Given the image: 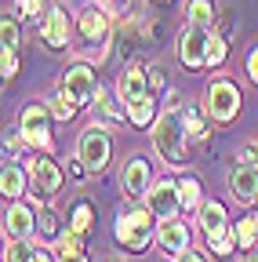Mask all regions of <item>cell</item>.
<instances>
[{
    "label": "cell",
    "mask_w": 258,
    "mask_h": 262,
    "mask_svg": "<svg viewBox=\"0 0 258 262\" xmlns=\"http://www.w3.org/2000/svg\"><path fill=\"white\" fill-rule=\"evenodd\" d=\"M153 146L160 153V160H168L171 168L185 160V146H189V131H185V120L178 110H164L153 124Z\"/></svg>",
    "instance_id": "1"
},
{
    "label": "cell",
    "mask_w": 258,
    "mask_h": 262,
    "mask_svg": "<svg viewBox=\"0 0 258 262\" xmlns=\"http://www.w3.org/2000/svg\"><path fill=\"white\" fill-rule=\"evenodd\" d=\"M240 102H244L240 88H237L233 80H225V77L211 80L207 91H204V113H207L215 124H229V120L240 113Z\"/></svg>",
    "instance_id": "2"
},
{
    "label": "cell",
    "mask_w": 258,
    "mask_h": 262,
    "mask_svg": "<svg viewBox=\"0 0 258 262\" xmlns=\"http://www.w3.org/2000/svg\"><path fill=\"white\" fill-rule=\"evenodd\" d=\"M153 219H156V215H153L149 208H131V211H124V215L116 219V241H120V248L142 251V248L149 244V237L156 233Z\"/></svg>",
    "instance_id": "3"
},
{
    "label": "cell",
    "mask_w": 258,
    "mask_h": 262,
    "mask_svg": "<svg viewBox=\"0 0 258 262\" xmlns=\"http://www.w3.org/2000/svg\"><path fill=\"white\" fill-rule=\"evenodd\" d=\"M200 229H204V237H207V244H211L215 255H229L233 251L237 237H233V229L225 226V208L218 201L200 204Z\"/></svg>",
    "instance_id": "4"
},
{
    "label": "cell",
    "mask_w": 258,
    "mask_h": 262,
    "mask_svg": "<svg viewBox=\"0 0 258 262\" xmlns=\"http://www.w3.org/2000/svg\"><path fill=\"white\" fill-rule=\"evenodd\" d=\"M77 160L84 164L87 171H102L106 168V164H109V135H106V127L87 124L80 131V139H77Z\"/></svg>",
    "instance_id": "5"
},
{
    "label": "cell",
    "mask_w": 258,
    "mask_h": 262,
    "mask_svg": "<svg viewBox=\"0 0 258 262\" xmlns=\"http://www.w3.org/2000/svg\"><path fill=\"white\" fill-rule=\"evenodd\" d=\"M18 131L29 146L37 149H51V110L44 102H29L18 113Z\"/></svg>",
    "instance_id": "6"
},
{
    "label": "cell",
    "mask_w": 258,
    "mask_h": 262,
    "mask_svg": "<svg viewBox=\"0 0 258 262\" xmlns=\"http://www.w3.org/2000/svg\"><path fill=\"white\" fill-rule=\"evenodd\" d=\"M207 44H211V29L189 22L185 33L178 37V62L189 66V70H200V66H207Z\"/></svg>",
    "instance_id": "7"
},
{
    "label": "cell",
    "mask_w": 258,
    "mask_h": 262,
    "mask_svg": "<svg viewBox=\"0 0 258 262\" xmlns=\"http://www.w3.org/2000/svg\"><path fill=\"white\" fill-rule=\"evenodd\" d=\"M62 91H66L77 106H87L91 98H99V77H95L91 66L77 62V66L66 70V77H62Z\"/></svg>",
    "instance_id": "8"
},
{
    "label": "cell",
    "mask_w": 258,
    "mask_h": 262,
    "mask_svg": "<svg viewBox=\"0 0 258 262\" xmlns=\"http://www.w3.org/2000/svg\"><path fill=\"white\" fill-rule=\"evenodd\" d=\"M29 182H33L37 201H51L62 189V168L55 160H29Z\"/></svg>",
    "instance_id": "9"
},
{
    "label": "cell",
    "mask_w": 258,
    "mask_h": 262,
    "mask_svg": "<svg viewBox=\"0 0 258 262\" xmlns=\"http://www.w3.org/2000/svg\"><path fill=\"white\" fill-rule=\"evenodd\" d=\"M146 208L156 215V219H175L182 211V196H178V182L164 179V182H156L149 193H146Z\"/></svg>",
    "instance_id": "10"
},
{
    "label": "cell",
    "mask_w": 258,
    "mask_h": 262,
    "mask_svg": "<svg viewBox=\"0 0 258 262\" xmlns=\"http://www.w3.org/2000/svg\"><path fill=\"white\" fill-rule=\"evenodd\" d=\"M116 91H120V102H124V106L138 102L142 95L153 91V88H149V70H146V66H127V70L120 73V80H116Z\"/></svg>",
    "instance_id": "11"
},
{
    "label": "cell",
    "mask_w": 258,
    "mask_h": 262,
    "mask_svg": "<svg viewBox=\"0 0 258 262\" xmlns=\"http://www.w3.org/2000/svg\"><path fill=\"white\" fill-rule=\"evenodd\" d=\"M120 186L127 196H146L153 189V175H149V164L142 157H131L124 164V171H120Z\"/></svg>",
    "instance_id": "12"
},
{
    "label": "cell",
    "mask_w": 258,
    "mask_h": 262,
    "mask_svg": "<svg viewBox=\"0 0 258 262\" xmlns=\"http://www.w3.org/2000/svg\"><path fill=\"white\" fill-rule=\"evenodd\" d=\"M156 244L164 248L168 255H182V251H189V226L182 222V219H164L156 226Z\"/></svg>",
    "instance_id": "13"
},
{
    "label": "cell",
    "mask_w": 258,
    "mask_h": 262,
    "mask_svg": "<svg viewBox=\"0 0 258 262\" xmlns=\"http://www.w3.org/2000/svg\"><path fill=\"white\" fill-rule=\"evenodd\" d=\"M229 193L237 196L240 204L258 201V164H240V168H233V175H229Z\"/></svg>",
    "instance_id": "14"
},
{
    "label": "cell",
    "mask_w": 258,
    "mask_h": 262,
    "mask_svg": "<svg viewBox=\"0 0 258 262\" xmlns=\"http://www.w3.org/2000/svg\"><path fill=\"white\" fill-rule=\"evenodd\" d=\"M40 40H44L48 48H66V44H69V18H66V11H62V8H51V11L44 15V22H40Z\"/></svg>",
    "instance_id": "15"
},
{
    "label": "cell",
    "mask_w": 258,
    "mask_h": 262,
    "mask_svg": "<svg viewBox=\"0 0 258 262\" xmlns=\"http://www.w3.org/2000/svg\"><path fill=\"white\" fill-rule=\"evenodd\" d=\"M37 229V219H33V211H29V204H11L8 211H4V233L8 237H29Z\"/></svg>",
    "instance_id": "16"
},
{
    "label": "cell",
    "mask_w": 258,
    "mask_h": 262,
    "mask_svg": "<svg viewBox=\"0 0 258 262\" xmlns=\"http://www.w3.org/2000/svg\"><path fill=\"white\" fill-rule=\"evenodd\" d=\"M106 33H109V15H106L102 8H87V11L80 15V37H84L87 44L106 40Z\"/></svg>",
    "instance_id": "17"
},
{
    "label": "cell",
    "mask_w": 258,
    "mask_h": 262,
    "mask_svg": "<svg viewBox=\"0 0 258 262\" xmlns=\"http://www.w3.org/2000/svg\"><path fill=\"white\" fill-rule=\"evenodd\" d=\"M127 120H131L135 127H149V124H156V95L149 91V95L138 98V102L127 106Z\"/></svg>",
    "instance_id": "18"
},
{
    "label": "cell",
    "mask_w": 258,
    "mask_h": 262,
    "mask_svg": "<svg viewBox=\"0 0 258 262\" xmlns=\"http://www.w3.org/2000/svg\"><path fill=\"white\" fill-rule=\"evenodd\" d=\"M91 226H95V208H91L87 201H77V204H73V211H69V226H66V229H73V233H80V237H84Z\"/></svg>",
    "instance_id": "19"
},
{
    "label": "cell",
    "mask_w": 258,
    "mask_h": 262,
    "mask_svg": "<svg viewBox=\"0 0 258 262\" xmlns=\"http://www.w3.org/2000/svg\"><path fill=\"white\" fill-rule=\"evenodd\" d=\"M0 189H4V196H15L26 189V171L18 168V164H4V175H0Z\"/></svg>",
    "instance_id": "20"
},
{
    "label": "cell",
    "mask_w": 258,
    "mask_h": 262,
    "mask_svg": "<svg viewBox=\"0 0 258 262\" xmlns=\"http://www.w3.org/2000/svg\"><path fill=\"white\" fill-rule=\"evenodd\" d=\"M233 237L240 248H254L258 244V215H244L237 226H233Z\"/></svg>",
    "instance_id": "21"
},
{
    "label": "cell",
    "mask_w": 258,
    "mask_h": 262,
    "mask_svg": "<svg viewBox=\"0 0 258 262\" xmlns=\"http://www.w3.org/2000/svg\"><path fill=\"white\" fill-rule=\"evenodd\" d=\"M189 22L211 29V22H215V4H211V0H189Z\"/></svg>",
    "instance_id": "22"
},
{
    "label": "cell",
    "mask_w": 258,
    "mask_h": 262,
    "mask_svg": "<svg viewBox=\"0 0 258 262\" xmlns=\"http://www.w3.org/2000/svg\"><path fill=\"white\" fill-rule=\"evenodd\" d=\"M48 110H51V117H58V120H73L80 106H77V102H73V98H69L66 91H62V88H58V95L51 98V106H48Z\"/></svg>",
    "instance_id": "23"
},
{
    "label": "cell",
    "mask_w": 258,
    "mask_h": 262,
    "mask_svg": "<svg viewBox=\"0 0 258 262\" xmlns=\"http://www.w3.org/2000/svg\"><path fill=\"white\" fill-rule=\"evenodd\" d=\"M37 229H40L48 241H58L62 233H66V229H62V222H58V215H55L51 208H44V211L37 215Z\"/></svg>",
    "instance_id": "24"
},
{
    "label": "cell",
    "mask_w": 258,
    "mask_h": 262,
    "mask_svg": "<svg viewBox=\"0 0 258 262\" xmlns=\"http://www.w3.org/2000/svg\"><path fill=\"white\" fill-rule=\"evenodd\" d=\"M182 120H185V131H189V139H207V120L200 110H182Z\"/></svg>",
    "instance_id": "25"
},
{
    "label": "cell",
    "mask_w": 258,
    "mask_h": 262,
    "mask_svg": "<svg viewBox=\"0 0 258 262\" xmlns=\"http://www.w3.org/2000/svg\"><path fill=\"white\" fill-rule=\"evenodd\" d=\"M178 196H182V208H200V182L193 175H185L178 182Z\"/></svg>",
    "instance_id": "26"
},
{
    "label": "cell",
    "mask_w": 258,
    "mask_h": 262,
    "mask_svg": "<svg viewBox=\"0 0 258 262\" xmlns=\"http://www.w3.org/2000/svg\"><path fill=\"white\" fill-rule=\"evenodd\" d=\"M0 40H4V48H18V22L15 18H4V22H0Z\"/></svg>",
    "instance_id": "27"
},
{
    "label": "cell",
    "mask_w": 258,
    "mask_h": 262,
    "mask_svg": "<svg viewBox=\"0 0 258 262\" xmlns=\"http://www.w3.org/2000/svg\"><path fill=\"white\" fill-rule=\"evenodd\" d=\"M225 51H229V48H225V40L211 33V44H207V66H222V62H225Z\"/></svg>",
    "instance_id": "28"
},
{
    "label": "cell",
    "mask_w": 258,
    "mask_h": 262,
    "mask_svg": "<svg viewBox=\"0 0 258 262\" xmlns=\"http://www.w3.org/2000/svg\"><path fill=\"white\" fill-rule=\"evenodd\" d=\"M95 106H99V113L102 117H109V120H124V113L113 106V98L106 95V91H99V98H95Z\"/></svg>",
    "instance_id": "29"
},
{
    "label": "cell",
    "mask_w": 258,
    "mask_h": 262,
    "mask_svg": "<svg viewBox=\"0 0 258 262\" xmlns=\"http://www.w3.org/2000/svg\"><path fill=\"white\" fill-rule=\"evenodd\" d=\"M15 11L18 18H37L44 11V0H15Z\"/></svg>",
    "instance_id": "30"
},
{
    "label": "cell",
    "mask_w": 258,
    "mask_h": 262,
    "mask_svg": "<svg viewBox=\"0 0 258 262\" xmlns=\"http://www.w3.org/2000/svg\"><path fill=\"white\" fill-rule=\"evenodd\" d=\"M0 73H4V80H11L18 73V55L11 48H4V58H0Z\"/></svg>",
    "instance_id": "31"
},
{
    "label": "cell",
    "mask_w": 258,
    "mask_h": 262,
    "mask_svg": "<svg viewBox=\"0 0 258 262\" xmlns=\"http://www.w3.org/2000/svg\"><path fill=\"white\" fill-rule=\"evenodd\" d=\"M247 73H251V80L258 84V48H251V55H247Z\"/></svg>",
    "instance_id": "32"
},
{
    "label": "cell",
    "mask_w": 258,
    "mask_h": 262,
    "mask_svg": "<svg viewBox=\"0 0 258 262\" xmlns=\"http://www.w3.org/2000/svg\"><path fill=\"white\" fill-rule=\"evenodd\" d=\"M149 88H153V91H160V88H164V70H156V66L149 70Z\"/></svg>",
    "instance_id": "33"
},
{
    "label": "cell",
    "mask_w": 258,
    "mask_h": 262,
    "mask_svg": "<svg viewBox=\"0 0 258 262\" xmlns=\"http://www.w3.org/2000/svg\"><path fill=\"white\" fill-rule=\"evenodd\" d=\"M58 262H87V255H84V251H62Z\"/></svg>",
    "instance_id": "34"
},
{
    "label": "cell",
    "mask_w": 258,
    "mask_h": 262,
    "mask_svg": "<svg viewBox=\"0 0 258 262\" xmlns=\"http://www.w3.org/2000/svg\"><path fill=\"white\" fill-rule=\"evenodd\" d=\"M240 157H244V160H251V164H258V139H254V142H251V146H247Z\"/></svg>",
    "instance_id": "35"
},
{
    "label": "cell",
    "mask_w": 258,
    "mask_h": 262,
    "mask_svg": "<svg viewBox=\"0 0 258 262\" xmlns=\"http://www.w3.org/2000/svg\"><path fill=\"white\" fill-rule=\"evenodd\" d=\"M178 262H204V255H200V251H182Z\"/></svg>",
    "instance_id": "36"
},
{
    "label": "cell",
    "mask_w": 258,
    "mask_h": 262,
    "mask_svg": "<svg viewBox=\"0 0 258 262\" xmlns=\"http://www.w3.org/2000/svg\"><path fill=\"white\" fill-rule=\"evenodd\" d=\"M244 262H258V251H247V258Z\"/></svg>",
    "instance_id": "37"
},
{
    "label": "cell",
    "mask_w": 258,
    "mask_h": 262,
    "mask_svg": "<svg viewBox=\"0 0 258 262\" xmlns=\"http://www.w3.org/2000/svg\"><path fill=\"white\" fill-rule=\"evenodd\" d=\"M99 262H124V258H113V255H109V258H99Z\"/></svg>",
    "instance_id": "38"
},
{
    "label": "cell",
    "mask_w": 258,
    "mask_h": 262,
    "mask_svg": "<svg viewBox=\"0 0 258 262\" xmlns=\"http://www.w3.org/2000/svg\"><path fill=\"white\" fill-rule=\"evenodd\" d=\"M160 4H168V0H160Z\"/></svg>",
    "instance_id": "39"
}]
</instances>
